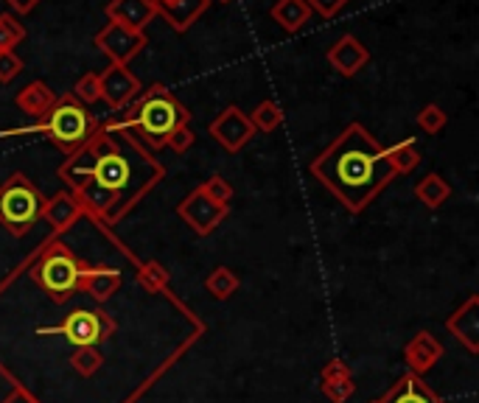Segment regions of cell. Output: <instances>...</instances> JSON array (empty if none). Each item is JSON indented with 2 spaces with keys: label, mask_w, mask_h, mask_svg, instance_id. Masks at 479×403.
I'll list each match as a JSON object with an SVG mask.
<instances>
[{
  "label": "cell",
  "mask_w": 479,
  "mask_h": 403,
  "mask_svg": "<svg viewBox=\"0 0 479 403\" xmlns=\"http://www.w3.org/2000/svg\"><path fill=\"white\" fill-rule=\"evenodd\" d=\"M93 45L110 56L112 65H129V62L148 45L146 31H132L127 25L107 23L93 37Z\"/></svg>",
  "instance_id": "8"
},
{
  "label": "cell",
  "mask_w": 479,
  "mask_h": 403,
  "mask_svg": "<svg viewBox=\"0 0 479 403\" xmlns=\"http://www.w3.org/2000/svg\"><path fill=\"white\" fill-rule=\"evenodd\" d=\"M311 174L331 191L350 213L365 210L396 171L387 160V149L362 127L350 123L340 138L311 163Z\"/></svg>",
  "instance_id": "2"
},
{
  "label": "cell",
  "mask_w": 479,
  "mask_h": 403,
  "mask_svg": "<svg viewBox=\"0 0 479 403\" xmlns=\"http://www.w3.org/2000/svg\"><path fill=\"white\" fill-rule=\"evenodd\" d=\"M84 261H79L71 246H65L59 238H53L43 255L32 264V281L56 302L62 305L73 294H79V274Z\"/></svg>",
  "instance_id": "6"
},
{
  "label": "cell",
  "mask_w": 479,
  "mask_h": 403,
  "mask_svg": "<svg viewBox=\"0 0 479 403\" xmlns=\"http://www.w3.org/2000/svg\"><path fill=\"white\" fill-rule=\"evenodd\" d=\"M211 6V0H177L174 6H158V14L174 28V31H188Z\"/></svg>",
  "instance_id": "19"
},
{
  "label": "cell",
  "mask_w": 479,
  "mask_h": 403,
  "mask_svg": "<svg viewBox=\"0 0 479 403\" xmlns=\"http://www.w3.org/2000/svg\"><path fill=\"white\" fill-rule=\"evenodd\" d=\"M0 403H40L32 392H28V389H23V387H14L4 400H0Z\"/></svg>",
  "instance_id": "37"
},
{
  "label": "cell",
  "mask_w": 479,
  "mask_h": 403,
  "mask_svg": "<svg viewBox=\"0 0 479 403\" xmlns=\"http://www.w3.org/2000/svg\"><path fill=\"white\" fill-rule=\"evenodd\" d=\"M45 202L48 197L25 174H9L0 182V227L14 238H23L43 219Z\"/></svg>",
  "instance_id": "5"
},
{
  "label": "cell",
  "mask_w": 479,
  "mask_h": 403,
  "mask_svg": "<svg viewBox=\"0 0 479 403\" xmlns=\"http://www.w3.org/2000/svg\"><path fill=\"white\" fill-rule=\"evenodd\" d=\"M238 286H242V281H238V274L230 269V266H216L211 274L205 277V289L211 292L216 300H227L238 292Z\"/></svg>",
  "instance_id": "25"
},
{
  "label": "cell",
  "mask_w": 479,
  "mask_h": 403,
  "mask_svg": "<svg viewBox=\"0 0 479 403\" xmlns=\"http://www.w3.org/2000/svg\"><path fill=\"white\" fill-rule=\"evenodd\" d=\"M207 132H211L227 151H242L255 138V130L247 112H242L238 107H227L225 112H219V118L207 123Z\"/></svg>",
  "instance_id": "10"
},
{
  "label": "cell",
  "mask_w": 479,
  "mask_h": 403,
  "mask_svg": "<svg viewBox=\"0 0 479 403\" xmlns=\"http://www.w3.org/2000/svg\"><path fill=\"white\" fill-rule=\"evenodd\" d=\"M81 216H84V210H81L79 199H76L71 191L53 194V197L45 202V210H43L45 225H48L56 235L65 233V230H71V227L81 219Z\"/></svg>",
  "instance_id": "17"
},
{
  "label": "cell",
  "mask_w": 479,
  "mask_h": 403,
  "mask_svg": "<svg viewBox=\"0 0 479 403\" xmlns=\"http://www.w3.org/2000/svg\"><path fill=\"white\" fill-rule=\"evenodd\" d=\"M99 127L96 115L90 112L81 101H76L71 92L56 96V104L37 120L40 135H45L56 149H62L65 154L79 151L90 138H93Z\"/></svg>",
  "instance_id": "4"
},
{
  "label": "cell",
  "mask_w": 479,
  "mask_h": 403,
  "mask_svg": "<svg viewBox=\"0 0 479 403\" xmlns=\"http://www.w3.org/2000/svg\"><path fill=\"white\" fill-rule=\"evenodd\" d=\"M325 59H328V65H331L340 76L350 79V76H356L370 62V51H368V45L362 40H356L353 34H345L331 48H328Z\"/></svg>",
  "instance_id": "12"
},
{
  "label": "cell",
  "mask_w": 479,
  "mask_h": 403,
  "mask_svg": "<svg viewBox=\"0 0 479 403\" xmlns=\"http://www.w3.org/2000/svg\"><path fill=\"white\" fill-rule=\"evenodd\" d=\"M440 359H443V345L429 331H417L404 348V361L409 367V373H415V376L429 373Z\"/></svg>",
  "instance_id": "15"
},
{
  "label": "cell",
  "mask_w": 479,
  "mask_h": 403,
  "mask_svg": "<svg viewBox=\"0 0 479 403\" xmlns=\"http://www.w3.org/2000/svg\"><path fill=\"white\" fill-rule=\"evenodd\" d=\"M445 328L455 339H460L471 353H479V297L471 294L463 302V308H457V312L445 320Z\"/></svg>",
  "instance_id": "16"
},
{
  "label": "cell",
  "mask_w": 479,
  "mask_h": 403,
  "mask_svg": "<svg viewBox=\"0 0 479 403\" xmlns=\"http://www.w3.org/2000/svg\"><path fill=\"white\" fill-rule=\"evenodd\" d=\"M163 166L148 158L143 143L121 127V120L99 123L93 138L59 166L71 194L96 222L115 225L163 177Z\"/></svg>",
  "instance_id": "1"
},
{
  "label": "cell",
  "mask_w": 479,
  "mask_h": 403,
  "mask_svg": "<svg viewBox=\"0 0 479 403\" xmlns=\"http://www.w3.org/2000/svg\"><path fill=\"white\" fill-rule=\"evenodd\" d=\"M121 283H124V274L115 266H90V264H84L81 274H79V292L90 294L96 302L112 300L115 292L121 289Z\"/></svg>",
  "instance_id": "13"
},
{
  "label": "cell",
  "mask_w": 479,
  "mask_h": 403,
  "mask_svg": "<svg viewBox=\"0 0 479 403\" xmlns=\"http://www.w3.org/2000/svg\"><path fill=\"white\" fill-rule=\"evenodd\" d=\"M269 14H273V20L283 31H289V34H297V31L306 28L311 20V9L306 0H278V4L269 9Z\"/></svg>",
  "instance_id": "21"
},
{
  "label": "cell",
  "mask_w": 479,
  "mask_h": 403,
  "mask_svg": "<svg viewBox=\"0 0 479 403\" xmlns=\"http://www.w3.org/2000/svg\"><path fill=\"white\" fill-rule=\"evenodd\" d=\"M71 96H73L76 101H81L84 107L101 101V82H99V73H84V76L73 84Z\"/></svg>",
  "instance_id": "30"
},
{
  "label": "cell",
  "mask_w": 479,
  "mask_h": 403,
  "mask_svg": "<svg viewBox=\"0 0 479 403\" xmlns=\"http://www.w3.org/2000/svg\"><path fill=\"white\" fill-rule=\"evenodd\" d=\"M415 197L417 202H424L429 210H437L445 205V199L452 197V185H448L440 174H426L421 182L415 185Z\"/></svg>",
  "instance_id": "22"
},
{
  "label": "cell",
  "mask_w": 479,
  "mask_h": 403,
  "mask_svg": "<svg viewBox=\"0 0 479 403\" xmlns=\"http://www.w3.org/2000/svg\"><path fill=\"white\" fill-rule=\"evenodd\" d=\"M177 0H155V6H174Z\"/></svg>",
  "instance_id": "39"
},
{
  "label": "cell",
  "mask_w": 479,
  "mask_h": 403,
  "mask_svg": "<svg viewBox=\"0 0 479 403\" xmlns=\"http://www.w3.org/2000/svg\"><path fill=\"white\" fill-rule=\"evenodd\" d=\"M14 104H17L25 115H32V118L40 120V118L56 104V92H53L45 82H28V84L17 92Z\"/></svg>",
  "instance_id": "20"
},
{
  "label": "cell",
  "mask_w": 479,
  "mask_h": 403,
  "mask_svg": "<svg viewBox=\"0 0 479 403\" xmlns=\"http://www.w3.org/2000/svg\"><path fill=\"white\" fill-rule=\"evenodd\" d=\"M99 82H101V99L112 110H124L143 90L138 76L127 65H110L104 73H99Z\"/></svg>",
  "instance_id": "11"
},
{
  "label": "cell",
  "mask_w": 479,
  "mask_h": 403,
  "mask_svg": "<svg viewBox=\"0 0 479 403\" xmlns=\"http://www.w3.org/2000/svg\"><path fill=\"white\" fill-rule=\"evenodd\" d=\"M306 4H309L311 14H320L322 20H331L348 6V0H306Z\"/></svg>",
  "instance_id": "36"
},
{
  "label": "cell",
  "mask_w": 479,
  "mask_h": 403,
  "mask_svg": "<svg viewBox=\"0 0 479 403\" xmlns=\"http://www.w3.org/2000/svg\"><path fill=\"white\" fill-rule=\"evenodd\" d=\"M384 403H445L435 389H429V384L415 376L407 373L390 392L384 395Z\"/></svg>",
  "instance_id": "18"
},
{
  "label": "cell",
  "mask_w": 479,
  "mask_h": 403,
  "mask_svg": "<svg viewBox=\"0 0 479 403\" xmlns=\"http://www.w3.org/2000/svg\"><path fill=\"white\" fill-rule=\"evenodd\" d=\"M196 188L211 199L216 205H227L230 207V199H233V185L222 177V174H211L202 185H196Z\"/></svg>",
  "instance_id": "29"
},
{
  "label": "cell",
  "mask_w": 479,
  "mask_h": 403,
  "mask_svg": "<svg viewBox=\"0 0 479 403\" xmlns=\"http://www.w3.org/2000/svg\"><path fill=\"white\" fill-rule=\"evenodd\" d=\"M445 123H448V115H445V110L437 107V104H426L421 112H417V127H421L426 135H437V132H443V130H445Z\"/></svg>",
  "instance_id": "31"
},
{
  "label": "cell",
  "mask_w": 479,
  "mask_h": 403,
  "mask_svg": "<svg viewBox=\"0 0 479 403\" xmlns=\"http://www.w3.org/2000/svg\"><path fill=\"white\" fill-rule=\"evenodd\" d=\"M6 4L14 9V14H32L40 6V0H6Z\"/></svg>",
  "instance_id": "38"
},
{
  "label": "cell",
  "mask_w": 479,
  "mask_h": 403,
  "mask_svg": "<svg viewBox=\"0 0 479 403\" xmlns=\"http://www.w3.org/2000/svg\"><path fill=\"white\" fill-rule=\"evenodd\" d=\"M340 379H353L350 367H348L342 359H328V364L320 369V384H328V381H340Z\"/></svg>",
  "instance_id": "34"
},
{
  "label": "cell",
  "mask_w": 479,
  "mask_h": 403,
  "mask_svg": "<svg viewBox=\"0 0 479 403\" xmlns=\"http://www.w3.org/2000/svg\"><path fill=\"white\" fill-rule=\"evenodd\" d=\"M101 364H104V356H101L99 348H76L73 356H71V367L81 379H93L101 369Z\"/></svg>",
  "instance_id": "27"
},
{
  "label": "cell",
  "mask_w": 479,
  "mask_h": 403,
  "mask_svg": "<svg viewBox=\"0 0 479 403\" xmlns=\"http://www.w3.org/2000/svg\"><path fill=\"white\" fill-rule=\"evenodd\" d=\"M110 23L127 25L132 31H146V25L158 17L155 0H110L104 9Z\"/></svg>",
  "instance_id": "14"
},
{
  "label": "cell",
  "mask_w": 479,
  "mask_h": 403,
  "mask_svg": "<svg viewBox=\"0 0 479 403\" xmlns=\"http://www.w3.org/2000/svg\"><path fill=\"white\" fill-rule=\"evenodd\" d=\"M138 283L148 294H163L168 289V283H171V272L160 261H143L138 266Z\"/></svg>",
  "instance_id": "24"
},
{
  "label": "cell",
  "mask_w": 479,
  "mask_h": 403,
  "mask_svg": "<svg viewBox=\"0 0 479 403\" xmlns=\"http://www.w3.org/2000/svg\"><path fill=\"white\" fill-rule=\"evenodd\" d=\"M370 403H384V398H376V400H370Z\"/></svg>",
  "instance_id": "40"
},
{
  "label": "cell",
  "mask_w": 479,
  "mask_h": 403,
  "mask_svg": "<svg viewBox=\"0 0 479 403\" xmlns=\"http://www.w3.org/2000/svg\"><path fill=\"white\" fill-rule=\"evenodd\" d=\"M320 389H322V395L331 400V403H345L356 392V381L353 379H340V381L320 384Z\"/></svg>",
  "instance_id": "32"
},
{
  "label": "cell",
  "mask_w": 479,
  "mask_h": 403,
  "mask_svg": "<svg viewBox=\"0 0 479 403\" xmlns=\"http://www.w3.org/2000/svg\"><path fill=\"white\" fill-rule=\"evenodd\" d=\"M219 4H230V0H219Z\"/></svg>",
  "instance_id": "41"
},
{
  "label": "cell",
  "mask_w": 479,
  "mask_h": 403,
  "mask_svg": "<svg viewBox=\"0 0 479 403\" xmlns=\"http://www.w3.org/2000/svg\"><path fill=\"white\" fill-rule=\"evenodd\" d=\"M227 213H230L227 205L211 202L199 188H194L183 202L177 205V216H179V219H183L194 233H199V235H211V233L225 222Z\"/></svg>",
  "instance_id": "9"
},
{
  "label": "cell",
  "mask_w": 479,
  "mask_h": 403,
  "mask_svg": "<svg viewBox=\"0 0 479 403\" xmlns=\"http://www.w3.org/2000/svg\"><path fill=\"white\" fill-rule=\"evenodd\" d=\"M387 160H390L396 177L398 174H412L417 166H421V151H417L415 140H398L387 149Z\"/></svg>",
  "instance_id": "23"
},
{
  "label": "cell",
  "mask_w": 479,
  "mask_h": 403,
  "mask_svg": "<svg viewBox=\"0 0 479 403\" xmlns=\"http://www.w3.org/2000/svg\"><path fill=\"white\" fill-rule=\"evenodd\" d=\"M62 333L73 348H99L101 342L115 333V320L107 312H90V308H76L65 317L62 325H43L37 328V336Z\"/></svg>",
  "instance_id": "7"
},
{
  "label": "cell",
  "mask_w": 479,
  "mask_h": 403,
  "mask_svg": "<svg viewBox=\"0 0 479 403\" xmlns=\"http://www.w3.org/2000/svg\"><path fill=\"white\" fill-rule=\"evenodd\" d=\"M196 143V135H194V130H191V123H183V127H179L171 138H168V149L171 151H177V154H186L191 146Z\"/></svg>",
  "instance_id": "35"
},
{
  "label": "cell",
  "mask_w": 479,
  "mask_h": 403,
  "mask_svg": "<svg viewBox=\"0 0 479 403\" xmlns=\"http://www.w3.org/2000/svg\"><path fill=\"white\" fill-rule=\"evenodd\" d=\"M247 118H250V123H253L255 132L269 135V132H275L281 123H283V110H281L273 99H266V101H261V104L253 110V115H247Z\"/></svg>",
  "instance_id": "26"
},
{
  "label": "cell",
  "mask_w": 479,
  "mask_h": 403,
  "mask_svg": "<svg viewBox=\"0 0 479 403\" xmlns=\"http://www.w3.org/2000/svg\"><path fill=\"white\" fill-rule=\"evenodd\" d=\"M25 40V28L14 14H0V51H14Z\"/></svg>",
  "instance_id": "28"
},
{
  "label": "cell",
  "mask_w": 479,
  "mask_h": 403,
  "mask_svg": "<svg viewBox=\"0 0 479 403\" xmlns=\"http://www.w3.org/2000/svg\"><path fill=\"white\" fill-rule=\"evenodd\" d=\"M23 73V59L14 51H0V84H9Z\"/></svg>",
  "instance_id": "33"
},
{
  "label": "cell",
  "mask_w": 479,
  "mask_h": 403,
  "mask_svg": "<svg viewBox=\"0 0 479 403\" xmlns=\"http://www.w3.org/2000/svg\"><path fill=\"white\" fill-rule=\"evenodd\" d=\"M118 120L148 149H166L168 138L183 123H191V112L171 96L166 84H152L138 92Z\"/></svg>",
  "instance_id": "3"
}]
</instances>
